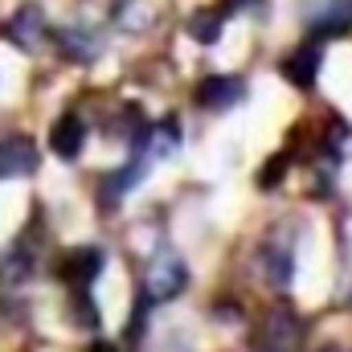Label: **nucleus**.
Returning <instances> with one entry per match:
<instances>
[{"mask_svg":"<svg viewBox=\"0 0 352 352\" xmlns=\"http://www.w3.org/2000/svg\"><path fill=\"white\" fill-rule=\"evenodd\" d=\"M102 250L98 246H74V250H66V258L58 266V274H62V283H70V287H78V291H87L90 283L102 274Z\"/></svg>","mask_w":352,"mask_h":352,"instance_id":"obj_5","label":"nucleus"},{"mask_svg":"<svg viewBox=\"0 0 352 352\" xmlns=\"http://www.w3.org/2000/svg\"><path fill=\"white\" fill-rule=\"evenodd\" d=\"M115 21H119L123 29H148V25H152V12H148L144 0H119V4H115Z\"/></svg>","mask_w":352,"mask_h":352,"instance_id":"obj_14","label":"nucleus"},{"mask_svg":"<svg viewBox=\"0 0 352 352\" xmlns=\"http://www.w3.org/2000/svg\"><path fill=\"white\" fill-rule=\"evenodd\" d=\"M303 25L320 37H336L352 25V0H307Z\"/></svg>","mask_w":352,"mask_h":352,"instance_id":"obj_3","label":"nucleus"},{"mask_svg":"<svg viewBox=\"0 0 352 352\" xmlns=\"http://www.w3.org/2000/svg\"><path fill=\"white\" fill-rule=\"evenodd\" d=\"M254 4H263V0H226L230 12H238V8H254Z\"/></svg>","mask_w":352,"mask_h":352,"instance_id":"obj_17","label":"nucleus"},{"mask_svg":"<svg viewBox=\"0 0 352 352\" xmlns=\"http://www.w3.org/2000/svg\"><path fill=\"white\" fill-rule=\"evenodd\" d=\"M263 266H266V274H270L274 287H287V278H291V254H287V250L266 246L263 250Z\"/></svg>","mask_w":352,"mask_h":352,"instance_id":"obj_15","label":"nucleus"},{"mask_svg":"<svg viewBox=\"0 0 352 352\" xmlns=\"http://www.w3.org/2000/svg\"><path fill=\"white\" fill-rule=\"evenodd\" d=\"M37 168V144L29 135H0V176L16 180Z\"/></svg>","mask_w":352,"mask_h":352,"instance_id":"obj_6","label":"nucleus"},{"mask_svg":"<svg viewBox=\"0 0 352 352\" xmlns=\"http://www.w3.org/2000/svg\"><path fill=\"white\" fill-rule=\"evenodd\" d=\"M45 33H50V25H45L41 4H21V8L8 16V25H4V37H8L16 50H37V45L45 41Z\"/></svg>","mask_w":352,"mask_h":352,"instance_id":"obj_4","label":"nucleus"},{"mask_svg":"<svg viewBox=\"0 0 352 352\" xmlns=\"http://www.w3.org/2000/svg\"><path fill=\"white\" fill-rule=\"evenodd\" d=\"M90 352H119V349H115V344H107V340H94V344H90Z\"/></svg>","mask_w":352,"mask_h":352,"instance_id":"obj_18","label":"nucleus"},{"mask_svg":"<svg viewBox=\"0 0 352 352\" xmlns=\"http://www.w3.org/2000/svg\"><path fill=\"white\" fill-rule=\"evenodd\" d=\"M188 33H192L201 45H213V41L221 37V12H217V8H201V12H192V16H188Z\"/></svg>","mask_w":352,"mask_h":352,"instance_id":"obj_13","label":"nucleus"},{"mask_svg":"<svg viewBox=\"0 0 352 352\" xmlns=\"http://www.w3.org/2000/svg\"><path fill=\"white\" fill-rule=\"evenodd\" d=\"M283 168H287V160H283V156H274V160L266 164V173H258V184H263V188L278 184V180H283Z\"/></svg>","mask_w":352,"mask_h":352,"instance_id":"obj_16","label":"nucleus"},{"mask_svg":"<svg viewBox=\"0 0 352 352\" xmlns=\"http://www.w3.org/2000/svg\"><path fill=\"white\" fill-rule=\"evenodd\" d=\"M184 283H188L184 258L173 254V250H160V254L148 263V274H144V299H148V303H168V299H176V295L184 291Z\"/></svg>","mask_w":352,"mask_h":352,"instance_id":"obj_1","label":"nucleus"},{"mask_svg":"<svg viewBox=\"0 0 352 352\" xmlns=\"http://www.w3.org/2000/svg\"><path fill=\"white\" fill-rule=\"evenodd\" d=\"M58 45H62V54L70 58V62H78V66H90L98 54H102V41H98V33H90V29H62L58 33Z\"/></svg>","mask_w":352,"mask_h":352,"instance_id":"obj_11","label":"nucleus"},{"mask_svg":"<svg viewBox=\"0 0 352 352\" xmlns=\"http://www.w3.org/2000/svg\"><path fill=\"white\" fill-rule=\"evenodd\" d=\"M148 173V152L140 148V156H135V164H127V168H119V173H107L98 180V201H102V209H115L119 205V197L123 192H131V184H140Z\"/></svg>","mask_w":352,"mask_h":352,"instance_id":"obj_7","label":"nucleus"},{"mask_svg":"<svg viewBox=\"0 0 352 352\" xmlns=\"http://www.w3.org/2000/svg\"><path fill=\"white\" fill-rule=\"evenodd\" d=\"M299 344H303V324H299V316L291 307H274L254 332V349L258 352H295Z\"/></svg>","mask_w":352,"mask_h":352,"instance_id":"obj_2","label":"nucleus"},{"mask_svg":"<svg viewBox=\"0 0 352 352\" xmlns=\"http://www.w3.org/2000/svg\"><path fill=\"white\" fill-rule=\"evenodd\" d=\"M82 144H87L82 119H78V115H62V119L54 123V131H50V148H54L62 160H74V156L82 152Z\"/></svg>","mask_w":352,"mask_h":352,"instance_id":"obj_10","label":"nucleus"},{"mask_svg":"<svg viewBox=\"0 0 352 352\" xmlns=\"http://www.w3.org/2000/svg\"><path fill=\"white\" fill-rule=\"evenodd\" d=\"M33 266H37L33 250H29L25 242H12V246L0 254V283H4V287H16V283H25V278L33 274Z\"/></svg>","mask_w":352,"mask_h":352,"instance_id":"obj_12","label":"nucleus"},{"mask_svg":"<svg viewBox=\"0 0 352 352\" xmlns=\"http://www.w3.org/2000/svg\"><path fill=\"white\" fill-rule=\"evenodd\" d=\"M246 98V82L242 78H230V74H213L197 87V102L209 107V111H226V107H238Z\"/></svg>","mask_w":352,"mask_h":352,"instance_id":"obj_8","label":"nucleus"},{"mask_svg":"<svg viewBox=\"0 0 352 352\" xmlns=\"http://www.w3.org/2000/svg\"><path fill=\"white\" fill-rule=\"evenodd\" d=\"M320 62H324V50L311 41V45L295 50V54L283 62V78H287V82H295L299 90H311V87H316V78H320Z\"/></svg>","mask_w":352,"mask_h":352,"instance_id":"obj_9","label":"nucleus"}]
</instances>
